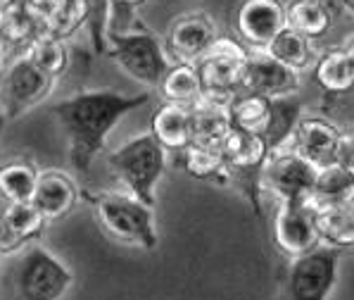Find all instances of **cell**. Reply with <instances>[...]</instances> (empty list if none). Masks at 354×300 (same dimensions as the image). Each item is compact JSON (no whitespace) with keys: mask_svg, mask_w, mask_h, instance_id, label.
<instances>
[{"mask_svg":"<svg viewBox=\"0 0 354 300\" xmlns=\"http://www.w3.org/2000/svg\"><path fill=\"white\" fill-rule=\"evenodd\" d=\"M148 94H122L112 89H84L55 103V114L67 139V157L76 172H88L95 157L105 150V141L112 129L129 112L148 105Z\"/></svg>","mask_w":354,"mask_h":300,"instance_id":"6da1fadb","label":"cell"},{"mask_svg":"<svg viewBox=\"0 0 354 300\" xmlns=\"http://www.w3.org/2000/svg\"><path fill=\"white\" fill-rule=\"evenodd\" d=\"M81 200L93 207L95 222L114 241L140 250H155L160 243L155 207L145 205L129 191H81Z\"/></svg>","mask_w":354,"mask_h":300,"instance_id":"7a4b0ae2","label":"cell"},{"mask_svg":"<svg viewBox=\"0 0 354 300\" xmlns=\"http://www.w3.org/2000/svg\"><path fill=\"white\" fill-rule=\"evenodd\" d=\"M167 155L160 141L150 132L138 134L122 143L119 148L107 152V167L119 179L124 191L143 200L145 205H157V184L167 172Z\"/></svg>","mask_w":354,"mask_h":300,"instance_id":"3957f363","label":"cell"},{"mask_svg":"<svg viewBox=\"0 0 354 300\" xmlns=\"http://www.w3.org/2000/svg\"><path fill=\"white\" fill-rule=\"evenodd\" d=\"M105 55L112 58L124 74L148 89H160L162 79L174 64L165 48V38L140 21L124 31H107Z\"/></svg>","mask_w":354,"mask_h":300,"instance_id":"277c9868","label":"cell"},{"mask_svg":"<svg viewBox=\"0 0 354 300\" xmlns=\"http://www.w3.org/2000/svg\"><path fill=\"white\" fill-rule=\"evenodd\" d=\"M12 286L15 300H62L74 286V272L36 241L21 250Z\"/></svg>","mask_w":354,"mask_h":300,"instance_id":"5b68a950","label":"cell"},{"mask_svg":"<svg viewBox=\"0 0 354 300\" xmlns=\"http://www.w3.org/2000/svg\"><path fill=\"white\" fill-rule=\"evenodd\" d=\"M319 169L309 160H304L290 145V139L281 145H274L266 155L259 172V188L269 191L279 203L292 200H309L317 186Z\"/></svg>","mask_w":354,"mask_h":300,"instance_id":"8992f818","label":"cell"},{"mask_svg":"<svg viewBox=\"0 0 354 300\" xmlns=\"http://www.w3.org/2000/svg\"><path fill=\"white\" fill-rule=\"evenodd\" d=\"M248 55L250 48L238 36H216L209 51L195 62L200 81H203V96L233 100V96L241 94Z\"/></svg>","mask_w":354,"mask_h":300,"instance_id":"52a82bcc","label":"cell"},{"mask_svg":"<svg viewBox=\"0 0 354 300\" xmlns=\"http://www.w3.org/2000/svg\"><path fill=\"white\" fill-rule=\"evenodd\" d=\"M342 250L324 245L290 260L286 270V300H328L340 272Z\"/></svg>","mask_w":354,"mask_h":300,"instance_id":"ba28073f","label":"cell"},{"mask_svg":"<svg viewBox=\"0 0 354 300\" xmlns=\"http://www.w3.org/2000/svg\"><path fill=\"white\" fill-rule=\"evenodd\" d=\"M57 79L38 69L26 55L12 58L0 76V110L5 122H15L31 107L41 105L55 91Z\"/></svg>","mask_w":354,"mask_h":300,"instance_id":"9c48e42d","label":"cell"},{"mask_svg":"<svg viewBox=\"0 0 354 300\" xmlns=\"http://www.w3.org/2000/svg\"><path fill=\"white\" fill-rule=\"evenodd\" d=\"M269 150L271 145L264 136L243 132V129L236 127L231 129V134L226 136L224 145H221L228 172H231V182L236 179L241 184V188L250 198L254 212H259V172Z\"/></svg>","mask_w":354,"mask_h":300,"instance_id":"30bf717a","label":"cell"},{"mask_svg":"<svg viewBox=\"0 0 354 300\" xmlns=\"http://www.w3.org/2000/svg\"><path fill=\"white\" fill-rule=\"evenodd\" d=\"M274 243L290 260L319 248L321 236L317 229V207L312 200L281 203L274 220Z\"/></svg>","mask_w":354,"mask_h":300,"instance_id":"8fae6325","label":"cell"},{"mask_svg":"<svg viewBox=\"0 0 354 300\" xmlns=\"http://www.w3.org/2000/svg\"><path fill=\"white\" fill-rule=\"evenodd\" d=\"M216 36H219V29H216V21L212 19V15L203 12V10H190V12L178 15L169 24L165 48L171 62L195 64L209 51Z\"/></svg>","mask_w":354,"mask_h":300,"instance_id":"7c38bea8","label":"cell"},{"mask_svg":"<svg viewBox=\"0 0 354 300\" xmlns=\"http://www.w3.org/2000/svg\"><path fill=\"white\" fill-rule=\"evenodd\" d=\"M286 26L288 21L283 0H241L233 12L236 36L252 51H264Z\"/></svg>","mask_w":354,"mask_h":300,"instance_id":"4fadbf2b","label":"cell"},{"mask_svg":"<svg viewBox=\"0 0 354 300\" xmlns=\"http://www.w3.org/2000/svg\"><path fill=\"white\" fill-rule=\"evenodd\" d=\"M299 89H302V72L279 62L266 51L250 48L241 91L266 98H288L295 96Z\"/></svg>","mask_w":354,"mask_h":300,"instance_id":"5bb4252c","label":"cell"},{"mask_svg":"<svg viewBox=\"0 0 354 300\" xmlns=\"http://www.w3.org/2000/svg\"><path fill=\"white\" fill-rule=\"evenodd\" d=\"M345 132L326 117H299L290 134V145L317 169L340 162Z\"/></svg>","mask_w":354,"mask_h":300,"instance_id":"9a60e30c","label":"cell"},{"mask_svg":"<svg viewBox=\"0 0 354 300\" xmlns=\"http://www.w3.org/2000/svg\"><path fill=\"white\" fill-rule=\"evenodd\" d=\"M81 200V188L72 174L62 169H41L34 191V203L48 222H57L67 217Z\"/></svg>","mask_w":354,"mask_h":300,"instance_id":"2e32d148","label":"cell"},{"mask_svg":"<svg viewBox=\"0 0 354 300\" xmlns=\"http://www.w3.org/2000/svg\"><path fill=\"white\" fill-rule=\"evenodd\" d=\"M228 103L231 100L203 96L190 107V114H193V139H190V143L205 145V148H221L224 145L226 136L233 129Z\"/></svg>","mask_w":354,"mask_h":300,"instance_id":"e0dca14e","label":"cell"},{"mask_svg":"<svg viewBox=\"0 0 354 300\" xmlns=\"http://www.w3.org/2000/svg\"><path fill=\"white\" fill-rule=\"evenodd\" d=\"M340 12V0H288L286 3L288 26L314 41L328 34Z\"/></svg>","mask_w":354,"mask_h":300,"instance_id":"ac0fdd59","label":"cell"},{"mask_svg":"<svg viewBox=\"0 0 354 300\" xmlns=\"http://www.w3.org/2000/svg\"><path fill=\"white\" fill-rule=\"evenodd\" d=\"M150 134L167 152H181L193 139V114L190 107L176 103H162L150 117Z\"/></svg>","mask_w":354,"mask_h":300,"instance_id":"d6986e66","label":"cell"},{"mask_svg":"<svg viewBox=\"0 0 354 300\" xmlns=\"http://www.w3.org/2000/svg\"><path fill=\"white\" fill-rule=\"evenodd\" d=\"M314 81L328 96H342L354 89V60L347 48H330L319 53L314 62Z\"/></svg>","mask_w":354,"mask_h":300,"instance_id":"ffe728a7","label":"cell"},{"mask_svg":"<svg viewBox=\"0 0 354 300\" xmlns=\"http://www.w3.org/2000/svg\"><path fill=\"white\" fill-rule=\"evenodd\" d=\"M309 200L314 205H354V167L340 160L319 169Z\"/></svg>","mask_w":354,"mask_h":300,"instance_id":"44dd1931","label":"cell"},{"mask_svg":"<svg viewBox=\"0 0 354 300\" xmlns=\"http://www.w3.org/2000/svg\"><path fill=\"white\" fill-rule=\"evenodd\" d=\"M38 172L34 160L15 157L0 165V203H26L34 198Z\"/></svg>","mask_w":354,"mask_h":300,"instance_id":"7402d4cb","label":"cell"},{"mask_svg":"<svg viewBox=\"0 0 354 300\" xmlns=\"http://www.w3.org/2000/svg\"><path fill=\"white\" fill-rule=\"evenodd\" d=\"M264 51L269 53L271 58L279 60V62L288 64V67L297 69V72H302V74H304V69L314 67V62H317V58H319L314 38L299 34V31L290 29V26L281 29Z\"/></svg>","mask_w":354,"mask_h":300,"instance_id":"603a6c76","label":"cell"},{"mask_svg":"<svg viewBox=\"0 0 354 300\" xmlns=\"http://www.w3.org/2000/svg\"><path fill=\"white\" fill-rule=\"evenodd\" d=\"M0 29L10 46V55H21L29 48V43L41 34V26L26 10L24 0H8L0 8Z\"/></svg>","mask_w":354,"mask_h":300,"instance_id":"cb8c5ba5","label":"cell"},{"mask_svg":"<svg viewBox=\"0 0 354 300\" xmlns=\"http://www.w3.org/2000/svg\"><path fill=\"white\" fill-rule=\"evenodd\" d=\"M317 229L324 245L354 248V205H314Z\"/></svg>","mask_w":354,"mask_h":300,"instance_id":"d4e9b609","label":"cell"},{"mask_svg":"<svg viewBox=\"0 0 354 300\" xmlns=\"http://www.w3.org/2000/svg\"><path fill=\"white\" fill-rule=\"evenodd\" d=\"M178 157H181L183 172L193 179L212 184H231V172H228L221 148H205V145L190 143L188 148L178 152Z\"/></svg>","mask_w":354,"mask_h":300,"instance_id":"484cf974","label":"cell"},{"mask_svg":"<svg viewBox=\"0 0 354 300\" xmlns=\"http://www.w3.org/2000/svg\"><path fill=\"white\" fill-rule=\"evenodd\" d=\"M0 220L12 231V236L17 238L21 248L36 243L43 236L46 227L50 224L31 200H26V203H3L0 205Z\"/></svg>","mask_w":354,"mask_h":300,"instance_id":"4316f807","label":"cell"},{"mask_svg":"<svg viewBox=\"0 0 354 300\" xmlns=\"http://www.w3.org/2000/svg\"><path fill=\"white\" fill-rule=\"evenodd\" d=\"M160 94L165 103H176V105L193 107L203 98V81H200L198 67L188 62H174L169 67L160 84Z\"/></svg>","mask_w":354,"mask_h":300,"instance_id":"83f0119b","label":"cell"},{"mask_svg":"<svg viewBox=\"0 0 354 300\" xmlns=\"http://www.w3.org/2000/svg\"><path fill=\"white\" fill-rule=\"evenodd\" d=\"M21 55H26L38 69H43L46 74L55 76V79L67 74L69 64H72L69 41L57 38L53 34H46V31H41V34L29 43V48H26Z\"/></svg>","mask_w":354,"mask_h":300,"instance_id":"f1b7e54d","label":"cell"},{"mask_svg":"<svg viewBox=\"0 0 354 300\" xmlns=\"http://www.w3.org/2000/svg\"><path fill=\"white\" fill-rule=\"evenodd\" d=\"M91 15V0H57V10L48 24L46 34H53L57 38H74L88 24Z\"/></svg>","mask_w":354,"mask_h":300,"instance_id":"f546056e","label":"cell"},{"mask_svg":"<svg viewBox=\"0 0 354 300\" xmlns=\"http://www.w3.org/2000/svg\"><path fill=\"white\" fill-rule=\"evenodd\" d=\"M145 0H110V8H112V15H129L133 12L136 8H140ZM110 15V17H112Z\"/></svg>","mask_w":354,"mask_h":300,"instance_id":"4dcf8cb0","label":"cell"},{"mask_svg":"<svg viewBox=\"0 0 354 300\" xmlns=\"http://www.w3.org/2000/svg\"><path fill=\"white\" fill-rule=\"evenodd\" d=\"M340 160L354 167V129H352V132H345V136H342V152H340Z\"/></svg>","mask_w":354,"mask_h":300,"instance_id":"1f68e13d","label":"cell"},{"mask_svg":"<svg viewBox=\"0 0 354 300\" xmlns=\"http://www.w3.org/2000/svg\"><path fill=\"white\" fill-rule=\"evenodd\" d=\"M5 58H10V46H8V41H5L3 29H0V60H5Z\"/></svg>","mask_w":354,"mask_h":300,"instance_id":"d6a6232c","label":"cell"},{"mask_svg":"<svg viewBox=\"0 0 354 300\" xmlns=\"http://www.w3.org/2000/svg\"><path fill=\"white\" fill-rule=\"evenodd\" d=\"M340 5H342V10H345V12H350L354 17V0H340Z\"/></svg>","mask_w":354,"mask_h":300,"instance_id":"836d02e7","label":"cell"},{"mask_svg":"<svg viewBox=\"0 0 354 300\" xmlns=\"http://www.w3.org/2000/svg\"><path fill=\"white\" fill-rule=\"evenodd\" d=\"M347 53H350V55H352V60H354V38H352L350 43H347Z\"/></svg>","mask_w":354,"mask_h":300,"instance_id":"e575fe53","label":"cell"},{"mask_svg":"<svg viewBox=\"0 0 354 300\" xmlns=\"http://www.w3.org/2000/svg\"><path fill=\"white\" fill-rule=\"evenodd\" d=\"M5 3H8V0H0V8H3V5H5Z\"/></svg>","mask_w":354,"mask_h":300,"instance_id":"d590c367","label":"cell"},{"mask_svg":"<svg viewBox=\"0 0 354 300\" xmlns=\"http://www.w3.org/2000/svg\"><path fill=\"white\" fill-rule=\"evenodd\" d=\"M0 155H3V148H0Z\"/></svg>","mask_w":354,"mask_h":300,"instance_id":"8d00e7d4","label":"cell"}]
</instances>
